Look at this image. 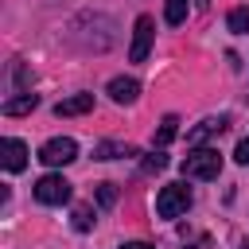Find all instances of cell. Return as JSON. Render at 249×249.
<instances>
[{
  "label": "cell",
  "mask_w": 249,
  "mask_h": 249,
  "mask_svg": "<svg viewBox=\"0 0 249 249\" xmlns=\"http://www.w3.org/2000/svg\"><path fill=\"white\" fill-rule=\"evenodd\" d=\"M179 171L187 175V179H218L222 175V156H218V148H191L187 152V160L179 163Z\"/></svg>",
  "instance_id": "cell-1"
},
{
  "label": "cell",
  "mask_w": 249,
  "mask_h": 249,
  "mask_svg": "<svg viewBox=\"0 0 249 249\" xmlns=\"http://www.w3.org/2000/svg\"><path fill=\"white\" fill-rule=\"evenodd\" d=\"M191 210V187L187 183H167V187H160V195H156V214L160 218H179V214H187Z\"/></svg>",
  "instance_id": "cell-2"
},
{
  "label": "cell",
  "mask_w": 249,
  "mask_h": 249,
  "mask_svg": "<svg viewBox=\"0 0 249 249\" xmlns=\"http://www.w3.org/2000/svg\"><path fill=\"white\" fill-rule=\"evenodd\" d=\"M74 160H78V144L70 136H54L39 148V163H47V167H66Z\"/></svg>",
  "instance_id": "cell-3"
},
{
  "label": "cell",
  "mask_w": 249,
  "mask_h": 249,
  "mask_svg": "<svg viewBox=\"0 0 249 249\" xmlns=\"http://www.w3.org/2000/svg\"><path fill=\"white\" fill-rule=\"evenodd\" d=\"M35 198L43 206H62V202H70V183L62 175H43L35 183Z\"/></svg>",
  "instance_id": "cell-4"
},
{
  "label": "cell",
  "mask_w": 249,
  "mask_h": 249,
  "mask_svg": "<svg viewBox=\"0 0 249 249\" xmlns=\"http://www.w3.org/2000/svg\"><path fill=\"white\" fill-rule=\"evenodd\" d=\"M152 35H156L152 16H140V19L132 23V47H128V58H132V62H144V58H148V51H152Z\"/></svg>",
  "instance_id": "cell-5"
},
{
  "label": "cell",
  "mask_w": 249,
  "mask_h": 249,
  "mask_svg": "<svg viewBox=\"0 0 249 249\" xmlns=\"http://www.w3.org/2000/svg\"><path fill=\"white\" fill-rule=\"evenodd\" d=\"M0 160H4V171H23L27 167V144L23 140H16V136H4L0 140Z\"/></svg>",
  "instance_id": "cell-6"
},
{
  "label": "cell",
  "mask_w": 249,
  "mask_h": 249,
  "mask_svg": "<svg viewBox=\"0 0 249 249\" xmlns=\"http://www.w3.org/2000/svg\"><path fill=\"white\" fill-rule=\"evenodd\" d=\"M109 97H113L117 105H132V101L140 97V82H136V78H113V82H109Z\"/></svg>",
  "instance_id": "cell-7"
},
{
  "label": "cell",
  "mask_w": 249,
  "mask_h": 249,
  "mask_svg": "<svg viewBox=\"0 0 249 249\" xmlns=\"http://www.w3.org/2000/svg\"><path fill=\"white\" fill-rule=\"evenodd\" d=\"M89 109H93V93H74V97H66V101L54 105V117H82Z\"/></svg>",
  "instance_id": "cell-8"
},
{
  "label": "cell",
  "mask_w": 249,
  "mask_h": 249,
  "mask_svg": "<svg viewBox=\"0 0 249 249\" xmlns=\"http://www.w3.org/2000/svg\"><path fill=\"white\" fill-rule=\"evenodd\" d=\"M35 105H39V97L23 89V93H16V97H8V101L0 105V113H4V117H23V113H31Z\"/></svg>",
  "instance_id": "cell-9"
},
{
  "label": "cell",
  "mask_w": 249,
  "mask_h": 249,
  "mask_svg": "<svg viewBox=\"0 0 249 249\" xmlns=\"http://www.w3.org/2000/svg\"><path fill=\"white\" fill-rule=\"evenodd\" d=\"M226 124H230V117H206V121H202L198 128H191V132H187V144H202L206 136H214V132H222Z\"/></svg>",
  "instance_id": "cell-10"
},
{
  "label": "cell",
  "mask_w": 249,
  "mask_h": 249,
  "mask_svg": "<svg viewBox=\"0 0 249 249\" xmlns=\"http://www.w3.org/2000/svg\"><path fill=\"white\" fill-rule=\"evenodd\" d=\"M117 156H136L132 144H117V140H101L93 148V160H117Z\"/></svg>",
  "instance_id": "cell-11"
},
{
  "label": "cell",
  "mask_w": 249,
  "mask_h": 249,
  "mask_svg": "<svg viewBox=\"0 0 249 249\" xmlns=\"http://www.w3.org/2000/svg\"><path fill=\"white\" fill-rule=\"evenodd\" d=\"M187 12H191L187 0H163V19H167L171 27H179V23L187 19Z\"/></svg>",
  "instance_id": "cell-12"
},
{
  "label": "cell",
  "mask_w": 249,
  "mask_h": 249,
  "mask_svg": "<svg viewBox=\"0 0 249 249\" xmlns=\"http://www.w3.org/2000/svg\"><path fill=\"white\" fill-rule=\"evenodd\" d=\"M175 136H179V117H163V124L156 132V148H167Z\"/></svg>",
  "instance_id": "cell-13"
},
{
  "label": "cell",
  "mask_w": 249,
  "mask_h": 249,
  "mask_svg": "<svg viewBox=\"0 0 249 249\" xmlns=\"http://www.w3.org/2000/svg\"><path fill=\"white\" fill-rule=\"evenodd\" d=\"M226 27H230L233 35H245V31H249V8H245V4L233 8V12L226 16Z\"/></svg>",
  "instance_id": "cell-14"
},
{
  "label": "cell",
  "mask_w": 249,
  "mask_h": 249,
  "mask_svg": "<svg viewBox=\"0 0 249 249\" xmlns=\"http://www.w3.org/2000/svg\"><path fill=\"white\" fill-rule=\"evenodd\" d=\"M70 222H74V230H78V233L93 230V222H97V218H93V206H74V218H70Z\"/></svg>",
  "instance_id": "cell-15"
},
{
  "label": "cell",
  "mask_w": 249,
  "mask_h": 249,
  "mask_svg": "<svg viewBox=\"0 0 249 249\" xmlns=\"http://www.w3.org/2000/svg\"><path fill=\"white\" fill-rule=\"evenodd\" d=\"M97 202L109 210V206L117 202V187H113V183H97Z\"/></svg>",
  "instance_id": "cell-16"
},
{
  "label": "cell",
  "mask_w": 249,
  "mask_h": 249,
  "mask_svg": "<svg viewBox=\"0 0 249 249\" xmlns=\"http://www.w3.org/2000/svg\"><path fill=\"white\" fill-rule=\"evenodd\" d=\"M163 167H167V156H163V152L144 156V171H163Z\"/></svg>",
  "instance_id": "cell-17"
},
{
  "label": "cell",
  "mask_w": 249,
  "mask_h": 249,
  "mask_svg": "<svg viewBox=\"0 0 249 249\" xmlns=\"http://www.w3.org/2000/svg\"><path fill=\"white\" fill-rule=\"evenodd\" d=\"M27 82H31V74H27V66H23V62H16V86L23 89Z\"/></svg>",
  "instance_id": "cell-18"
},
{
  "label": "cell",
  "mask_w": 249,
  "mask_h": 249,
  "mask_svg": "<svg viewBox=\"0 0 249 249\" xmlns=\"http://www.w3.org/2000/svg\"><path fill=\"white\" fill-rule=\"evenodd\" d=\"M233 160H237V163H249V136H245V140L237 144V152H233Z\"/></svg>",
  "instance_id": "cell-19"
},
{
  "label": "cell",
  "mask_w": 249,
  "mask_h": 249,
  "mask_svg": "<svg viewBox=\"0 0 249 249\" xmlns=\"http://www.w3.org/2000/svg\"><path fill=\"white\" fill-rule=\"evenodd\" d=\"M121 249H152L148 241H121Z\"/></svg>",
  "instance_id": "cell-20"
},
{
  "label": "cell",
  "mask_w": 249,
  "mask_h": 249,
  "mask_svg": "<svg viewBox=\"0 0 249 249\" xmlns=\"http://www.w3.org/2000/svg\"><path fill=\"white\" fill-rule=\"evenodd\" d=\"M195 8H210V0H195Z\"/></svg>",
  "instance_id": "cell-21"
}]
</instances>
